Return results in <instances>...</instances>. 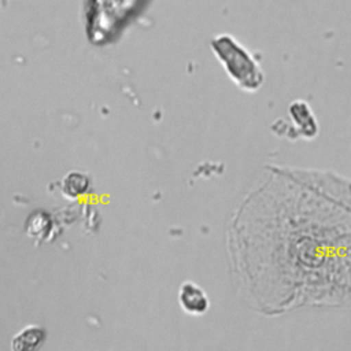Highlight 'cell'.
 I'll list each match as a JSON object with an SVG mask.
<instances>
[{
    "label": "cell",
    "mask_w": 351,
    "mask_h": 351,
    "mask_svg": "<svg viewBox=\"0 0 351 351\" xmlns=\"http://www.w3.org/2000/svg\"><path fill=\"white\" fill-rule=\"evenodd\" d=\"M180 303L182 308L189 313H202L207 307V299L204 293L195 284H184L180 291Z\"/></svg>",
    "instance_id": "cell-1"
}]
</instances>
